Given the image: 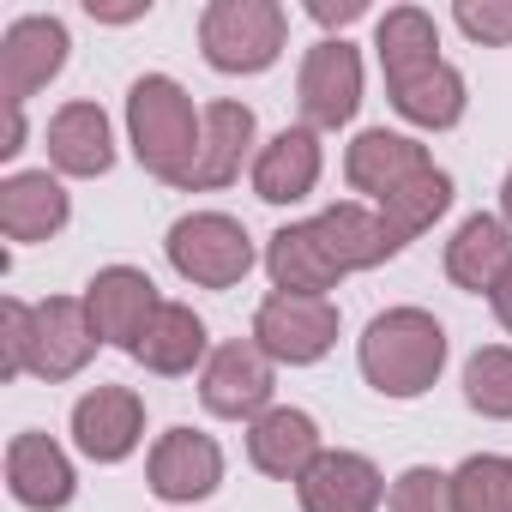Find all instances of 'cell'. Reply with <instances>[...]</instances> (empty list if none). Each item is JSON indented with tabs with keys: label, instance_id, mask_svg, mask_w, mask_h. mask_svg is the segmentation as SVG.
I'll return each mask as SVG.
<instances>
[{
	"label": "cell",
	"instance_id": "obj_1",
	"mask_svg": "<svg viewBox=\"0 0 512 512\" xmlns=\"http://www.w3.org/2000/svg\"><path fill=\"white\" fill-rule=\"evenodd\" d=\"M386 97L410 127L446 133L464 121V73L440 61V25L422 7H392L374 31Z\"/></svg>",
	"mask_w": 512,
	"mask_h": 512
},
{
	"label": "cell",
	"instance_id": "obj_2",
	"mask_svg": "<svg viewBox=\"0 0 512 512\" xmlns=\"http://www.w3.org/2000/svg\"><path fill=\"white\" fill-rule=\"evenodd\" d=\"M127 139H133V157L157 181L187 187L199 163V139H205V109H193V97L169 73H145L127 91Z\"/></svg>",
	"mask_w": 512,
	"mask_h": 512
},
{
	"label": "cell",
	"instance_id": "obj_3",
	"mask_svg": "<svg viewBox=\"0 0 512 512\" xmlns=\"http://www.w3.org/2000/svg\"><path fill=\"white\" fill-rule=\"evenodd\" d=\"M356 362L380 398H422L446 368V326L428 308H386L368 320Z\"/></svg>",
	"mask_w": 512,
	"mask_h": 512
},
{
	"label": "cell",
	"instance_id": "obj_4",
	"mask_svg": "<svg viewBox=\"0 0 512 512\" xmlns=\"http://www.w3.org/2000/svg\"><path fill=\"white\" fill-rule=\"evenodd\" d=\"M290 43V13L278 0H211L199 13V55L217 73H266Z\"/></svg>",
	"mask_w": 512,
	"mask_h": 512
},
{
	"label": "cell",
	"instance_id": "obj_5",
	"mask_svg": "<svg viewBox=\"0 0 512 512\" xmlns=\"http://www.w3.org/2000/svg\"><path fill=\"white\" fill-rule=\"evenodd\" d=\"M169 266L193 290H235L253 272V235L229 211H187L169 223Z\"/></svg>",
	"mask_w": 512,
	"mask_h": 512
},
{
	"label": "cell",
	"instance_id": "obj_6",
	"mask_svg": "<svg viewBox=\"0 0 512 512\" xmlns=\"http://www.w3.org/2000/svg\"><path fill=\"white\" fill-rule=\"evenodd\" d=\"M253 344L284 368H314L338 344V308L332 296H284L272 290L253 314Z\"/></svg>",
	"mask_w": 512,
	"mask_h": 512
},
{
	"label": "cell",
	"instance_id": "obj_7",
	"mask_svg": "<svg viewBox=\"0 0 512 512\" xmlns=\"http://www.w3.org/2000/svg\"><path fill=\"white\" fill-rule=\"evenodd\" d=\"M296 103H302V127H314V133H338L344 121H356V109H362V55H356V43L320 37L302 55Z\"/></svg>",
	"mask_w": 512,
	"mask_h": 512
},
{
	"label": "cell",
	"instance_id": "obj_8",
	"mask_svg": "<svg viewBox=\"0 0 512 512\" xmlns=\"http://www.w3.org/2000/svg\"><path fill=\"white\" fill-rule=\"evenodd\" d=\"M272 392H278V374H272V356L253 344V338H235V344H217L205 356V374H199V404L211 416H229V422H260L272 410Z\"/></svg>",
	"mask_w": 512,
	"mask_h": 512
},
{
	"label": "cell",
	"instance_id": "obj_9",
	"mask_svg": "<svg viewBox=\"0 0 512 512\" xmlns=\"http://www.w3.org/2000/svg\"><path fill=\"white\" fill-rule=\"evenodd\" d=\"M97 326L85 314V296H49L31 308V338H25V374L37 380H73L97 356Z\"/></svg>",
	"mask_w": 512,
	"mask_h": 512
},
{
	"label": "cell",
	"instance_id": "obj_10",
	"mask_svg": "<svg viewBox=\"0 0 512 512\" xmlns=\"http://www.w3.org/2000/svg\"><path fill=\"white\" fill-rule=\"evenodd\" d=\"M67 25L49 19V13H25L7 25V37H0V97H7V109H25L61 67H67Z\"/></svg>",
	"mask_w": 512,
	"mask_h": 512
},
{
	"label": "cell",
	"instance_id": "obj_11",
	"mask_svg": "<svg viewBox=\"0 0 512 512\" xmlns=\"http://www.w3.org/2000/svg\"><path fill=\"white\" fill-rule=\"evenodd\" d=\"M157 308H163L157 302V284L139 266H103L85 284V314H91L97 338L115 344V350H127V356L139 350V338H145V326H151Z\"/></svg>",
	"mask_w": 512,
	"mask_h": 512
},
{
	"label": "cell",
	"instance_id": "obj_12",
	"mask_svg": "<svg viewBox=\"0 0 512 512\" xmlns=\"http://www.w3.org/2000/svg\"><path fill=\"white\" fill-rule=\"evenodd\" d=\"M73 440L91 464H121L145 440V398L133 386H91L73 404Z\"/></svg>",
	"mask_w": 512,
	"mask_h": 512
},
{
	"label": "cell",
	"instance_id": "obj_13",
	"mask_svg": "<svg viewBox=\"0 0 512 512\" xmlns=\"http://www.w3.org/2000/svg\"><path fill=\"white\" fill-rule=\"evenodd\" d=\"M145 476H151V494H157V500L187 506V500L217 494V482H223V452H217V440L199 434V428H169V434L151 446Z\"/></svg>",
	"mask_w": 512,
	"mask_h": 512
},
{
	"label": "cell",
	"instance_id": "obj_14",
	"mask_svg": "<svg viewBox=\"0 0 512 512\" xmlns=\"http://www.w3.org/2000/svg\"><path fill=\"white\" fill-rule=\"evenodd\" d=\"M422 169H434L428 151H422L416 139H404V133H386V127L356 133L350 151H344V181H350L356 193H368L374 205H386V199H392L398 187H410Z\"/></svg>",
	"mask_w": 512,
	"mask_h": 512
},
{
	"label": "cell",
	"instance_id": "obj_15",
	"mask_svg": "<svg viewBox=\"0 0 512 512\" xmlns=\"http://www.w3.org/2000/svg\"><path fill=\"white\" fill-rule=\"evenodd\" d=\"M302 512H374L386 500V476L362 452H320L296 482Z\"/></svg>",
	"mask_w": 512,
	"mask_h": 512
},
{
	"label": "cell",
	"instance_id": "obj_16",
	"mask_svg": "<svg viewBox=\"0 0 512 512\" xmlns=\"http://www.w3.org/2000/svg\"><path fill=\"white\" fill-rule=\"evenodd\" d=\"M266 272H272V290L284 296H326L344 284V266L332 260V247L320 235V223H284L272 241H266Z\"/></svg>",
	"mask_w": 512,
	"mask_h": 512
},
{
	"label": "cell",
	"instance_id": "obj_17",
	"mask_svg": "<svg viewBox=\"0 0 512 512\" xmlns=\"http://www.w3.org/2000/svg\"><path fill=\"white\" fill-rule=\"evenodd\" d=\"M320 133L314 127H284L260 145V157H253V193H260L266 205H296L320 187Z\"/></svg>",
	"mask_w": 512,
	"mask_h": 512
},
{
	"label": "cell",
	"instance_id": "obj_18",
	"mask_svg": "<svg viewBox=\"0 0 512 512\" xmlns=\"http://www.w3.org/2000/svg\"><path fill=\"white\" fill-rule=\"evenodd\" d=\"M7 488H13V500L31 506V512H61V506L73 500L79 476H73L67 452H61L49 434L25 428V434H13V446H7Z\"/></svg>",
	"mask_w": 512,
	"mask_h": 512
},
{
	"label": "cell",
	"instance_id": "obj_19",
	"mask_svg": "<svg viewBox=\"0 0 512 512\" xmlns=\"http://www.w3.org/2000/svg\"><path fill=\"white\" fill-rule=\"evenodd\" d=\"M67 217L73 199L49 169H19L0 181V235L7 241H49L67 229Z\"/></svg>",
	"mask_w": 512,
	"mask_h": 512
},
{
	"label": "cell",
	"instance_id": "obj_20",
	"mask_svg": "<svg viewBox=\"0 0 512 512\" xmlns=\"http://www.w3.org/2000/svg\"><path fill=\"white\" fill-rule=\"evenodd\" d=\"M326 446H320V422L308 416V410H266L260 422L247 428V458H253V470L260 476H278V482H302L308 476V464L320 458Z\"/></svg>",
	"mask_w": 512,
	"mask_h": 512
},
{
	"label": "cell",
	"instance_id": "obj_21",
	"mask_svg": "<svg viewBox=\"0 0 512 512\" xmlns=\"http://www.w3.org/2000/svg\"><path fill=\"white\" fill-rule=\"evenodd\" d=\"M253 133H260L253 109H247V103H235V97H217V103L205 109L199 163H193V175H187V187H181V193H211V187H229V181L241 175L247 151H253Z\"/></svg>",
	"mask_w": 512,
	"mask_h": 512
},
{
	"label": "cell",
	"instance_id": "obj_22",
	"mask_svg": "<svg viewBox=\"0 0 512 512\" xmlns=\"http://www.w3.org/2000/svg\"><path fill=\"white\" fill-rule=\"evenodd\" d=\"M506 266H512V229H506V217L476 211V217H464L452 229V241H446V278L458 290L494 296V284L506 278Z\"/></svg>",
	"mask_w": 512,
	"mask_h": 512
},
{
	"label": "cell",
	"instance_id": "obj_23",
	"mask_svg": "<svg viewBox=\"0 0 512 512\" xmlns=\"http://www.w3.org/2000/svg\"><path fill=\"white\" fill-rule=\"evenodd\" d=\"M314 223H320V235H326V247H332V260L344 266V278H350V272H368V266H386V260H398V253H404V235H398L380 211H368V205H356V199L320 211Z\"/></svg>",
	"mask_w": 512,
	"mask_h": 512
},
{
	"label": "cell",
	"instance_id": "obj_24",
	"mask_svg": "<svg viewBox=\"0 0 512 512\" xmlns=\"http://www.w3.org/2000/svg\"><path fill=\"white\" fill-rule=\"evenodd\" d=\"M49 163L61 175L97 181L115 169V139H109V115L97 103H67L49 115Z\"/></svg>",
	"mask_w": 512,
	"mask_h": 512
},
{
	"label": "cell",
	"instance_id": "obj_25",
	"mask_svg": "<svg viewBox=\"0 0 512 512\" xmlns=\"http://www.w3.org/2000/svg\"><path fill=\"white\" fill-rule=\"evenodd\" d=\"M199 356H205V320H199L193 308H181V302H163V308L151 314L139 350H133V362L151 368V374H163V380L193 374Z\"/></svg>",
	"mask_w": 512,
	"mask_h": 512
},
{
	"label": "cell",
	"instance_id": "obj_26",
	"mask_svg": "<svg viewBox=\"0 0 512 512\" xmlns=\"http://www.w3.org/2000/svg\"><path fill=\"white\" fill-rule=\"evenodd\" d=\"M446 205H452V175H446V169H422L410 187H398V193H392L386 205H374V211H380L404 241H416L422 229H434V223L446 217Z\"/></svg>",
	"mask_w": 512,
	"mask_h": 512
},
{
	"label": "cell",
	"instance_id": "obj_27",
	"mask_svg": "<svg viewBox=\"0 0 512 512\" xmlns=\"http://www.w3.org/2000/svg\"><path fill=\"white\" fill-rule=\"evenodd\" d=\"M452 512H512V458H464L452 470Z\"/></svg>",
	"mask_w": 512,
	"mask_h": 512
},
{
	"label": "cell",
	"instance_id": "obj_28",
	"mask_svg": "<svg viewBox=\"0 0 512 512\" xmlns=\"http://www.w3.org/2000/svg\"><path fill=\"white\" fill-rule=\"evenodd\" d=\"M464 404L488 422H512V350L488 344L464 362Z\"/></svg>",
	"mask_w": 512,
	"mask_h": 512
},
{
	"label": "cell",
	"instance_id": "obj_29",
	"mask_svg": "<svg viewBox=\"0 0 512 512\" xmlns=\"http://www.w3.org/2000/svg\"><path fill=\"white\" fill-rule=\"evenodd\" d=\"M386 500H392V512H452V476L434 464H410Z\"/></svg>",
	"mask_w": 512,
	"mask_h": 512
},
{
	"label": "cell",
	"instance_id": "obj_30",
	"mask_svg": "<svg viewBox=\"0 0 512 512\" xmlns=\"http://www.w3.org/2000/svg\"><path fill=\"white\" fill-rule=\"evenodd\" d=\"M458 31L482 49H512V0H458Z\"/></svg>",
	"mask_w": 512,
	"mask_h": 512
},
{
	"label": "cell",
	"instance_id": "obj_31",
	"mask_svg": "<svg viewBox=\"0 0 512 512\" xmlns=\"http://www.w3.org/2000/svg\"><path fill=\"white\" fill-rule=\"evenodd\" d=\"M25 338H31V308L19 296L0 302V380L25 374Z\"/></svg>",
	"mask_w": 512,
	"mask_h": 512
},
{
	"label": "cell",
	"instance_id": "obj_32",
	"mask_svg": "<svg viewBox=\"0 0 512 512\" xmlns=\"http://www.w3.org/2000/svg\"><path fill=\"white\" fill-rule=\"evenodd\" d=\"M308 13H314L320 25H356V19L368 13V0H308Z\"/></svg>",
	"mask_w": 512,
	"mask_h": 512
},
{
	"label": "cell",
	"instance_id": "obj_33",
	"mask_svg": "<svg viewBox=\"0 0 512 512\" xmlns=\"http://www.w3.org/2000/svg\"><path fill=\"white\" fill-rule=\"evenodd\" d=\"M488 308H494V320L512 332V266H506V278L494 284V296H488Z\"/></svg>",
	"mask_w": 512,
	"mask_h": 512
},
{
	"label": "cell",
	"instance_id": "obj_34",
	"mask_svg": "<svg viewBox=\"0 0 512 512\" xmlns=\"http://www.w3.org/2000/svg\"><path fill=\"white\" fill-rule=\"evenodd\" d=\"M25 151V109H7V139H0V157Z\"/></svg>",
	"mask_w": 512,
	"mask_h": 512
},
{
	"label": "cell",
	"instance_id": "obj_35",
	"mask_svg": "<svg viewBox=\"0 0 512 512\" xmlns=\"http://www.w3.org/2000/svg\"><path fill=\"white\" fill-rule=\"evenodd\" d=\"M151 7H97L91 0V19H109V25H127V19H145Z\"/></svg>",
	"mask_w": 512,
	"mask_h": 512
},
{
	"label": "cell",
	"instance_id": "obj_36",
	"mask_svg": "<svg viewBox=\"0 0 512 512\" xmlns=\"http://www.w3.org/2000/svg\"><path fill=\"white\" fill-rule=\"evenodd\" d=\"M500 217L512 223V169H506V181H500Z\"/></svg>",
	"mask_w": 512,
	"mask_h": 512
}]
</instances>
